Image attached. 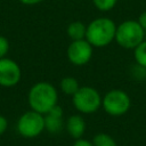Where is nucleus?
Wrapping results in <instances>:
<instances>
[{
  "mask_svg": "<svg viewBox=\"0 0 146 146\" xmlns=\"http://www.w3.org/2000/svg\"><path fill=\"white\" fill-rule=\"evenodd\" d=\"M27 102L31 110L46 114L58 103V91L54 84L41 81L33 84L27 95Z\"/></svg>",
  "mask_w": 146,
  "mask_h": 146,
  "instance_id": "nucleus-1",
  "label": "nucleus"
},
{
  "mask_svg": "<svg viewBox=\"0 0 146 146\" xmlns=\"http://www.w3.org/2000/svg\"><path fill=\"white\" fill-rule=\"evenodd\" d=\"M116 26L108 17H97L87 25L86 40L94 48H104L115 40Z\"/></svg>",
  "mask_w": 146,
  "mask_h": 146,
  "instance_id": "nucleus-2",
  "label": "nucleus"
},
{
  "mask_svg": "<svg viewBox=\"0 0 146 146\" xmlns=\"http://www.w3.org/2000/svg\"><path fill=\"white\" fill-rule=\"evenodd\" d=\"M145 35L146 32L140 26L138 21L127 19L116 26L114 41H116V43L124 49L133 50L140 42L145 40Z\"/></svg>",
  "mask_w": 146,
  "mask_h": 146,
  "instance_id": "nucleus-3",
  "label": "nucleus"
},
{
  "mask_svg": "<svg viewBox=\"0 0 146 146\" xmlns=\"http://www.w3.org/2000/svg\"><path fill=\"white\" fill-rule=\"evenodd\" d=\"M99 91L90 86H82L72 96V104L80 114H92L102 107Z\"/></svg>",
  "mask_w": 146,
  "mask_h": 146,
  "instance_id": "nucleus-4",
  "label": "nucleus"
},
{
  "mask_svg": "<svg viewBox=\"0 0 146 146\" xmlns=\"http://www.w3.org/2000/svg\"><path fill=\"white\" fill-rule=\"evenodd\" d=\"M102 107L110 116H122L131 107V99L128 92L121 89H112L102 98Z\"/></svg>",
  "mask_w": 146,
  "mask_h": 146,
  "instance_id": "nucleus-5",
  "label": "nucleus"
},
{
  "mask_svg": "<svg viewBox=\"0 0 146 146\" xmlns=\"http://www.w3.org/2000/svg\"><path fill=\"white\" fill-rule=\"evenodd\" d=\"M44 130V115L33 110L22 114L17 121V131L25 138L40 136Z\"/></svg>",
  "mask_w": 146,
  "mask_h": 146,
  "instance_id": "nucleus-6",
  "label": "nucleus"
},
{
  "mask_svg": "<svg viewBox=\"0 0 146 146\" xmlns=\"http://www.w3.org/2000/svg\"><path fill=\"white\" fill-rule=\"evenodd\" d=\"M92 55L94 47L86 39L71 41L66 50L68 62L75 66H83L88 64L91 60Z\"/></svg>",
  "mask_w": 146,
  "mask_h": 146,
  "instance_id": "nucleus-7",
  "label": "nucleus"
},
{
  "mask_svg": "<svg viewBox=\"0 0 146 146\" xmlns=\"http://www.w3.org/2000/svg\"><path fill=\"white\" fill-rule=\"evenodd\" d=\"M22 76L19 65L10 58H0V86L14 87L16 86Z\"/></svg>",
  "mask_w": 146,
  "mask_h": 146,
  "instance_id": "nucleus-8",
  "label": "nucleus"
},
{
  "mask_svg": "<svg viewBox=\"0 0 146 146\" xmlns=\"http://www.w3.org/2000/svg\"><path fill=\"white\" fill-rule=\"evenodd\" d=\"M65 128L64 122V111L57 104L48 113L44 114V130L50 133H59Z\"/></svg>",
  "mask_w": 146,
  "mask_h": 146,
  "instance_id": "nucleus-9",
  "label": "nucleus"
},
{
  "mask_svg": "<svg viewBox=\"0 0 146 146\" xmlns=\"http://www.w3.org/2000/svg\"><path fill=\"white\" fill-rule=\"evenodd\" d=\"M86 121L81 114H72L65 121V129L73 139H80L86 132Z\"/></svg>",
  "mask_w": 146,
  "mask_h": 146,
  "instance_id": "nucleus-10",
  "label": "nucleus"
},
{
  "mask_svg": "<svg viewBox=\"0 0 146 146\" xmlns=\"http://www.w3.org/2000/svg\"><path fill=\"white\" fill-rule=\"evenodd\" d=\"M67 35L72 41L75 40H82L86 39V32H87V25H84L80 21L71 22L66 29Z\"/></svg>",
  "mask_w": 146,
  "mask_h": 146,
  "instance_id": "nucleus-11",
  "label": "nucleus"
},
{
  "mask_svg": "<svg viewBox=\"0 0 146 146\" xmlns=\"http://www.w3.org/2000/svg\"><path fill=\"white\" fill-rule=\"evenodd\" d=\"M79 81L74 76H64L59 82V88L63 94L67 96H73L80 88Z\"/></svg>",
  "mask_w": 146,
  "mask_h": 146,
  "instance_id": "nucleus-12",
  "label": "nucleus"
},
{
  "mask_svg": "<svg viewBox=\"0 0 146 146\" xmlns=\"http://www.w3.org/2000/svg\"><path fill=\"white\" fill-rule=\"evenodd\" d=\"M94 146H117L115 139L106 132H98L92 138Z\"/></svg>",
  "mask_w": 146,
  "mask_h": 146,
  "instance_id": "nucleus-13",
  "label": "nucleus"
},
{
  "mask_svg": "<svg viewBox=\"0 0 146 146\" xmlns=\"http://www.w3.org/2000/svg\"><path fill=\"white\" fill-rule=\"evenodd\" d=\"M133 59L136 64L146 68V40L140 42L133 49Z\"/></svg>",
  "mask_w": 146,
  "mask_h": 146,
  "instance_id": "nucleus-14",
  "label": "nucleus"
},
{
  "mask_svg": "<svg viewBox=\"0 0 146 146\" xmlns=\"http://www.w3.org/2000/svg\"><path fill=\"white\" fill-rule=\"evenodd\" d=\"M92 3L99 11H110L116 6L117 0H92Z\"/></svg>",
  "mask_w": 146,
  "mask_h": 146,
  "instance_id": "nucleus-15",
  "label": "nucleus"
},
{
  "mask_svg": "<svg viewBox=\"0 0 146 146\" xmlns=\"http://www.w3.org/2000/svg\"><path fill=\"white\" fill-rule=\"evenodd\" d=\"M9 50V42L7 38L0 35V58H3Z\"/></svg>",
  "mask_w": 146,
  "mask_h": 146,
  "instance_id": "nucleus-16",
  "label": "nucleus"
},
{
  "mask_svg": "<svg viewBox=\"0 0 146 146\" xmlns=\"http://www.w3.org/2000/svg\"><path fill=\"white\" fill-rule=\"evenodd\" d=\"M72 146H94V145L90 140L84 139V138H80V139H75V141L72 144Z\"/></svg>",
  "mask_w": 146,
  "mask_h": 146,
  "instance_id": "nucleus-17",
  "label": "nucleus"
},
{
  "mask_svg": "<svg viewBox=\"0 0 146 146\" xmlns=\"http://www.w3.org/2000/svg\"><path fill=\"white\" fill-rule=\"evenodd\" d=\"M7 127H8V122H7V119L2 115H0V136L7 130Z\"/></svg>",
  "mask_w": 146,
  "mask_h": 146,
  "instance_id": "nucleus-18",
  "label": "nucleus"
},
{
  "mask_svg": "<svg viewBox=\"0 0 146 146\" xmlns=\"http://www.w3.org/2000/svg\"><path fill=\"white\" fill-rule=\"evenodd\" d=\"M138 23L140 24V26L145 30V32H146V11H143L140 15H139V17H138Z\"/></svg>",
  "mask_w": 146,
  "mask_h": 146,
  "instance_id": "nucleus-19",
  "label": "nucleus"
},
{
  "mask_svg": "<svg viewBox=\"0 0 146 146\" xmlns=\"http://www.w3.org/2000/svg\"><path fill=\"white\" fill-rule=\"evenodd\" d=\"M19 2H22L23 5H27V6H33V5H38L40 2H42L43 0H18Z\"/></svg>",
  "mask_w": 146,
  "mask_h": 146,
  "instance_id": "nucleus-20",
  "label": "nucleus"
}]
</instances>
